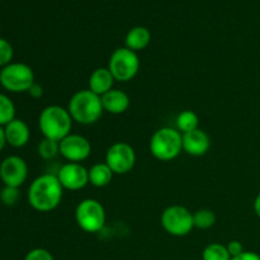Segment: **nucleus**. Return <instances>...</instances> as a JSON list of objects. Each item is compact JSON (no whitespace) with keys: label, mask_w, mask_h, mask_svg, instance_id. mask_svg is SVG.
I'll use <instances>...</instances> for the list:
<instances>
[{"label":"nucleus","mask_w":260,"mask_h":260,"mask_svg":"<svg viewBox=\"0 0 260 260\" xmlns=\"http://www.w3.org/2000/svg\"><path fill=\"white\" fill-rule=\"evenodd\" d=\"M63 188L56 174L38 175L29 184L27 198L30 207L38 212H51L60 206L62 201Z\"/></svg>","instance_id":"nucleus-1"},{"label":"nucleus","mask_w":260,"mask_h":260,"mask_svg":"<svg viewBox=\"0 0 260 260\" xmlns=\"http://www.w3.org/2000/svg\"><path fill=\"white\" fill-rule=\"evenodd\" d=\"M68 111L74 122L80 124H93L103 116L102 98L90 89H83L73 94L68 103Z\"/></svg>","instance_id":"nucleus-2"},{"label":"nucleus","mask_w":260,"mask_h":260,"mask_svg":"<svg viewBox=\"0 0 260 260\" xmlns=\"http://www.w3.org/2000/svg\"><path fill=\"white\" fill-rule=\"evenodd\" d=\"M73 122L68 108L56 104L45 107L38 117V127L42 136L58 142L71 134Z\"/></svg>","instance_id":"nucleus-3"},{"label":"nucleus","mask_w":260,"mask_h":260,"mask_svg":"<svg viewBox=\"0 0 260 260\" xmlns=\"http://www.w3.org/2000/svg\"><path fill=\"white\" fill-rule=\"evenodd\" d=\"M150 152L159 161H172L183 151V136L177 128L161 127L150 139Z\"/></svg>","instance_id":"nucleus-4"},{"label":"nucleus","mask_w":260,"mask_h":260,"mask_svg":"<svg viewBox=\"0 0 260 260\" xmlns=\"http://www.w3.org/2000/svg\"><path fill=\"white\" fill-rule=\"evenodd\" d=\"M35 83V71L27 63L10 62L0 69V85L10 93H27Z\"/></svg>","instance_id":"nucleus-5"},{"label":"nucleus","mask_w":260,"mask_h":260,"mask_svg":"<svg viewBox=\"0 0 260 260\" xmlns=\"http://www.w3.org/2000/svg\"><path fill=\"white\" fill-rule=\"evenodd\" d=\"M107 215L103 205L94 198H85L75 208V221L79 228L88 234L103 230Z\"/></svg>","instance_id":"nucleus-6"},{"label":"nucleus","mask_w":260,"mask_h":260,"mask_svg":"<svg viewBox=\"0 0 260 260\" xmlns=\"http://www.w3.org/2000/svg\"><path fill=\"white\" fill-rule=\"evenodd\" d=\"M107 68L109 69L116 81L121 83L131 81L139 74V55L127 47H119L112 52Z\"/></svg>","instance_id":"nucleus-7"},{"label":"nucleus","mask_w":260,"mask_h":260,"mask_svg":"<svg viewBox=\"0 0 260 260\" xmlns=\"http://www.w3.org/2000/svg\"><path fill=\"white\" fill-rule=\"evenodd\" d=\"M160 222L165 233L177 238L189 235L194 229L193 213L180 205H173L165 208L160 217Z\"/></svg>","instance_id":"nucleus-8"},{"label":"nucleus","mask_w":260,"mask_h":260,"mask_svg":"<svg viewBox=\"0 0 260 260\" xmlns=\"http://www.w3.org/2000/svg\"><path fill=\"white\" fill-rule=\"evenodd\" d=\"M136 151L129 144L123 141L114 142L106 152V162L113 174L124 175L132 172L136 164Z\"/></svg>","instance_id":"nucleus-9"},{"label":"nucleus","mask_w":260,"mask_h":260,"mask_svg":"<svg viewBox=\"0 0 260 260\" xmlns=\"http://www.w3.org/2000/svg\"><path fill=\"white\" fill-rule=\"evenodd\" d=\"M28 178V165L23 157L9 155L0 162V180L8 187L19 188Z\"/></svg>","instance_id":"nucleus-10"},{"label":"nucleus","mask_w":260,"mask_h":260,"mask_svg":"<svg viewBox=\"0 0 260 260\" xmlns=\"http://www.w3.org/2000/svg\"><path fill=\"white\" fill-rule=\"evenodd\" d=\"M91 154V144L85 136L70 134L60 141V155L68 162H80Z\"/></svg>","instance_id":"nucleus-11"},{"label":"nucleus","mask_w":260,"mask_h":260,"mask_svg":"<svg viewBox=\"0 0 260 260\" xmlns=\"http://www.w3.org/2000/svg\"><path fill=\"white\" fill-rule=\"evenodd\" d=\"M58 182L62 185L63 190L76 192L89 184V173L80 162H66L56 173Z\"/></svg>","instance_id":"nucleus-12"},{"label":"nucleus","mask_w":260,"mask_h":260,"mask_svg":"<svg viewBox=\"0 0 260 260\" xmlns=\"http://www.w3.org/2000/svg\"><path fill=\"white\" fill-rule=\"evenodd\" d=\"M183 151L190 156H203L210 151L211 139L203 129L197 128L194 131L183 134Z\"/></svg>","instance_id":"nucleus-13"},{"label":"nucleus","mask_w":260,"mask_h":260,"mask_svg":"<svg viewBox=\"0 0 260 260\" xmlns=\"http://www.w3.org/2000/svg\"><path fill=\"white\" fill-rule=\"evenodd\" d=\"M7 144L12 147L19 149L25 146L30 139V129L23 119L15 118L4 126Z\"/></svg>","instance_id":"nucleus-14"},{"label":"nucleus","mask_w":260,"mask_h":260,"mask_svg":"<svg viewBox=\"0 0 260 260\" xmlns=\"http://www.w3.org/2000/svg\"><path fill=\"white\" fill-rule=\"evenodd\" d=\"M104 112L111 114H122L131 106V99L128 94L121 89H112L108 93L101 96Z\"/></svg>","instance_id":"nucleus-15"},{"label":"nucleus","mask_w":260,"mask_h":260,"mask_svg":"<svg viewBox=\"0 0 260 260\" xmlns=\"http://www.w3.org/2000/svg\"><path fill=\"white\" fill-rule=\"evenodd\" d=\"M114 78L108 68H98L89 76V89L102 96L113 89Z\"/></svg>","instance_id":"nucleus-16"},{"label":"nucleus","mask_w":260,"mask_h":260,"mask_svg":"<svg viewBox=\"0 0 260 260\" xmlns=\"http://www.w3.org/2000/svg\"><path fill=\"white\" fill-rule=\"evenodd\" d=\"M150 42H151L150 30L146 27L137 25V27L131 28L126 35V40H124L126 46L124 47L129 48L135 52H139V51L145 50L150 45Z\"/></svg>","instance_id":"nucleus-17"},{"label":"nucleus","mask_w":260,"mask_h":260,"mask_svg":"<svg viewBox=\"0 0 260 260\" xmlns=\"http://www.w3.org/2000/svg\"><path fill=\"white\" fill-rule=\"evenodd\" d=\"M89 173V184L96 188H104L112 182L113 179V172L106 162H96L90 169H88Z\"/></svg>","instance_id":"nucleus-18"},{"label":"nucleus","mask_w":260,"mask_h":260,"mask_svg":"<svg viewBox=\"0 0 260 260\" xmlns=\"http://www.w3.org/2000/svg\"><path fill=\"white\" fill-rule=\"evenodd\" d=\"M198 124H200V117L197 116V113H196V112L187 109V111H183L178 114L177 129L182 135L200 128V127H198Z\"/></svg>","instance_id":"nucleus-19"},{"label":"nucleus","mask_w":260,"mask_h":260,"mask_svg":"<svg viewBox=\"0 0 260 260\" xmlns=\"http://www.w3.org/2000/svg\"><path fill=\"white\" fill-rule=\"evenodd\" d=\"M202 260H231L228 246L220 243H211L203 249Z\"/></svg>","instance_id":"nucleus-20"},{"label":"nucleus","mask_w":260,"mask_h":260,"mask_svg":"<svg viewBox=\"0 0 260 260\" xmlns=\"http://www.w3.org/2000/svg\"><path fill=\"white\" fill-rule=\"evenodd\" d=\"M15 104L4 93H0V126H7L9 122L15 119Z\"/></svg>","instance_id":"nucleus-21"},{"label":"nucleus","mask_w":260,"mask_h":260,"mask_svg":"<svg viewBox=\"0 0 260 260\" xmlns=\"http://www.w3.org/2000/svg\"><path fill=\"white\" fill-rule=\"evenodd\" d=\"M193 221L194 228L200 230H207L216 223V215L212 210L208 208H201L193 212Z\"/></svg>","instance_id":"nucleus-22"},{"label":"nucleus","mask_w":260,"mask_h":260,"mask_svg":"<svg viewBox=\"0 0 260 260\" xmlns=\"http://www.w3.org/2000/svg\"><path fill=\"white\" fill-rule=\"evenodd\" d=\"M37 151L43 160H53L60 155V142L43 137L38 144Z\"/></svg>","instance_id":"nucleus-23"},{"label":"nucleus","mask_w":260,"mask_h":260,"mask_svg":"<svg viewBox=\"0 0 260 260\" xmlns=\"http://www.w3.org/2000/svg\"><path fill=\"white\" fill-rule=\"evenodd\" d=\"M20 197V192H19V188H15V187H8V185H4L0 190V201L4 206H14L15 203L19 201Z\"/></svg>","instance_id":"nucleus-24"},{"label":"nucleus","mask_w":260,"mask_h":260,"mask_svg":"<svg viewBox=\"0 0 260 260\" xmlns=\"http://www.w3.org/2000/svg\"><path fill=\"white\" fill-rule=\"evenodd\" d=\"M13 57H14V48L12 43L0 37V69L13 62Z\"/></svg>","instance_id":"nucleus-25"},{"label":"nucleus","mask_w":260,"mask_h":260,"mask_svg":"<svg viewBox=\"0 0 260 260\" xmlns=\"http://www.w3.org/2000/svg\"><path fill=\"white\" fill-rule=\"evenodd\" d=\"M24 260H55L52 254L43 248H35L27 253Z\"/></svg>","instance_id":"nucleus-26"},{"label":"nucleus","mask_w":260,"mask_h":260,"mask_svg":"<svg viewBox=\"0 0 260 260\" xmlns=\"http://www.w3.org/2000/svg\"><path fill=\"white\" fill-rule=\"evenodd\" d=\"M226 246H228V250H229V253H230L231 258H235V256L240 255V254H243L244 251H245L243 244L238 240L230 241V243H229Z\"/></svg>","instance_id":"nucleus-27"},{"label":"nucleus","mask_w":260,"mask_h":260,"mask_svg":"<svg viewBox=\"0 0 260 260\" xmlns=\"http://www.w3.org/2000/svg\"><path fill=\"white\" fill-rule=\"evenodd\" d=\"M27 93L29 94L30 98H33V99H40V98H42V95H43V88H42V85H41V84L35 83L32 86H30L29 90H28Z\"/></svg>","instance_id":"nucleus-28"},{"label":"nucleus","mask_w":260,"mask_h":260,"mask_svg":"<svg viewBox=\"0 0 260 260\" xmlns=\"http://www.w3.org/2000/svg\"><path fill=\"white\" fill-rule=\"evenodd\" d=\"M231 260H260L259 254L254 253V251H244L240 255L235 256V258H231Z\"/></svg>","instance_id":"nucleus-29"},{"label":"nucleus","mask_w":260,"mask_h":260,"mask_svg":"<svg viewBox=\"0 0 260 260\" xmlns=\"http://www.w3.org/2000/svg\"><path fill=\"white\" fill-rule=\"evenodd\" d=\"M5 145L7 144V139H5V132H4V127L0 126V152L4 150Z\"/></svg>","instance_id":"nucleus-30"},{"label":"nucleus","mask_w":260,"mask_h":260,"mask_svg":"<svg viewBox=\"0 0 260 260\" xmlns=\"http://www.w3.org/2000/svg\"><path fill=\"white\" fill-rule=\"evenodd\" d=\"M254 212L260 218V193L256 196L255 201H254Z\"/></svg>","instance_id":"nucleus-31"}]
</instances>
